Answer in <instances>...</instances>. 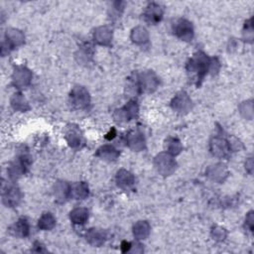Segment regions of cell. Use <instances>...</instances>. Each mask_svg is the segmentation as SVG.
<instances>
[{
    "label": "cell",
    "instance_id": "21",
    "mask_svg": "<svg viewBox=\"0 0 254 254\" xmlns=\"http://www.w3.org/2000/svg\"><path fill=\"white\" fill-rule=\"evenodd\" d=\"M85 237L89 244H91L92 246H97V247L102 246L105 243L106 238V233L102 230H97V229L89 230L86 233Z\"/></svg>",
    "mask_w": 254,
    "mask_h": 254
},
{
    "label": "cell",
    "instance_id": "1",
    "mask_svg": "<svg viewBox=\"0 0 254 254\" xmlns=\"http://www.w3.org/2000/svg\"><path fill=\"white\" fill-rule=\"evenodd\" d=\"M210 67L211 59H209V57L205 53L198 52L188 63L187 70L189 74L196 77L198 84H200V82L210 71Z\"/></svg>",
    "mask_w": 254,
    "mask_h": 254
},
{
    "label": "cell",
    "instance_id": "5",
    "mask_svg": "<svg viewBox=\"0 0 254 254\" xmlns=\"http://www.w3.org/2000/svg\"><path fill=\"white\" fill-rule=\"evenodd\" d=\"M70 102L75 108L84 109L87 107L90 103L89 93L84 86L77 85L70 93Z\"/></svg>",
    "mask_w": 254,
    "mask_h": 254
},
{
    "label": "cell",
    "instance_id": "35",
    "mask_svg": "<svg viewBox=\"0 0 254 254\" xmlns=\"http://www.w3.org/2000/svg\"><path fill=\"white\" fill-rule=\"evenodd\" d=\"M252 166H253V164H252V159L251 158H249V160H248V162H246V169H248V171L251 173V169H252Z\"/></svg>",
    "mask_w": 254,
    "mask_h": 254
},
{
    "label": "cell",
    "instance_id": "26",
    "mask_svg": "<svg viewBox=\"0 0 254 254\" xmlns=\"http://www.w3.org/2000/svg\"><path fill=\"white\" fill-rule=\"evenodd\" d=\"M10 103H11V106L13 107L14 110L25 112L30 109L28 102L26 101V99L24 98V95L22 93L13 94Z\"/></svg>",
    "mask_w": 254,
    "mask_h": 254
},
{
    "label": "cell",
    "instance_id": "9",
    "mask_svg": "<svg viewBox=\"0 0 254 254\" xmlns=\"http://www.w3.org/2000/svg\"><path fill=\"white\" fill-rule=\"evenodd\" d=\"M32 80V73L26 67H16L12 75V83L17 88H24L28 86Z\"/></svg>",
    "mask_w": 254,
    "mask_h": 254
},
{
    "label": "cell",
    "instance_id": "16",
    "mask_svg": "<svg viewBox=\"0 0 254 254\" xmlns=\"http://www.w3.org/2000/svg\"><path fill=\"white\" fill-rule=\"evenodd\" d=\"M94 41L102 46H109L112 41V31L106 27L102 26L94 31Z\"/></svg>",
    "mask_w": 254,
    "mask_h": 254
},
{
    "label": "cell",
    "instance_id": "19",
    "mask_svg": "<svg viewBox=\"0 0 254 254\" xmlns=\"http://www.w3.org/2000/svg\"><path fill=\"white\" fill-rule=\"evenodd\" d=\"M135 183L134 176L126 170H120L116 175V184L119 188L123 190H129L133 187Z\"/></svg>",
    "mask_w": 254,
    "mask_h": 254
},
{
    "label": "cell",
    "instance_id": "3",
    "mask_svg": "<svg viewBox=\"0 0 254 254\" xmlns=\"http://www.w3.org/2000/svg\"><path fill=\"white\" fill-rule=\"evenodd\" d=\"M154 166L159 174L162 176L172 175L177 167V163L172 155L169 153H160L154 160Z\"/></svg>",
    "mask_w": 254,
    "mask_h": 254
},
{
    "label": "cell",
    "instance_id": "34",
    "mask_svg": "<svg viewBox=\"0 0 254 254\" xmlns=\"http://www.w3.org/2000/svg\"><path fill=\"white\" fill-rule=\"evenodd\" d=\"M115 136H116V130H115L114 128H112V129L106 135V139L111 140V139H113Z\"/></svg>",
    "mask_w": 254,
    "mask_h": 254
},
{
    "label": "cell",
    "instance_id": "20",
    "mask_svg": "<svg viewBox=\"0 0 254 254\" xmlns=\"http://www.w3.org/2000/svg\"><path fill=\"white\" fill-rule=\"evenodd\" d=\"M229 175V170L224 164H215L208 170V176L215 182H224Z\"/></svg>",
    "mask_w": 254,
    "mask_h": 254
},
{
    "label": "cell",
    "instance_id": "8",
    "mask_svg": "<svg viewBox=\"0 0 254 254\" xmlns=\"http://www.w3.org/2000/svg\"><path fill=\"white\" fill-rule=\"evenodd\" d=\"M138 114V106L136 102L130 101L124 107L117 109L114 113V118L119 122H126L133 119Z\"/></svg>",
    "mask_w": 254,
    "mask_h": 254
},
{
    "label": "cell",
    "instance_id": "4",
    "mask_svg": "<svg viewBox=\"0 0 254 254\" xmlns=\"http://www.w3.org/2000/svg\"><path fill=\"white\" fill-rule=\"evenodd\" d=\"M30 164H31L30 155L26 152H22L21 155L18 156L16 160L9 165L8 167L9 177L12 179H18L23 174H25Z\"/></svg>",
    "mask_w": 254,
    "mask_h": 254
},
{
    "label": "cell",
    "instance_id": "17",
    "mask_svg": "<svg viewBox=\"0 0 254 254\" xmlns=\"http://www.w3.org/2000/svg\"><path fill=\"white\" fill-rule=\"evenodd\" d=\"M66 140L72 148H80L83 144V135L77 126L71 125L66 130Z\"/></svg>",
    "mask_w": 254,
    "mask_h": 254
},
{
    "label": "cell",
    "instance_id": "31",
    "mask_svg": "<svg viewBox=\"0 0 254 254\" xmlns=\"http://www.w3.org/2000/svg\"><path fill=\"white\" fill-rule=\"evenodd\" d=\"M239 109H240V113H241L245 118H248V119H251V118H252L253 106H252V102H251V101L243 103V104L239 106Z\"/></svg>",
    "mask_w": 254,
    "mask_h": 254
},
{
    "label": "cell",
    "instance_id": "13",
    "mask_svg": "<svg viewBox=\"0 0 254 254\" xmlns=\"http://www.w3.org/2000/svg\"><path fill=\"white\" fill-rule=\"evenodd\" d=\"M162 17H163V9L160 5L157 3H151L147 6L144 13V18L146 22L154 25L157 24L158 22H160Z\"/></svg>",
    "mask_w": 254,
    "mask_h": 254
},
{
    "label": "cell",
    "instance_id": "29",
    "mask_svg": "<svg viewBox=\"0 0 254 254\" xmlns=\"http://www.w3.org/2000/svg\"><path fill=\"white\" fill-rule=\"evenodd\" d=\"M165 148H166L167 153H169L172 156H176V155L181 153L183 146H182V143L179 139L168 138L166 140V143H165Z\"/></svg>",
    "mask_w": 254,
    "mask_h": 254
},
{
    "label": "cell",
    "instance_id": "33",
    "mask_svg": "<svg viewBox=\"0 0 254 254\" xmlns=\"http://www.w3.org/2000/svg\"><path fill=\"white\" fill-rule=\"evenodd\" d=\"M131 243L127 242V241H123L122 244H121V249H122V252H127L129 251L131 249Z\"/></svg>",
    "mask_w": 254,
    "mask_h": 254
},
{
    "label": "cell",
    "instance_id": "15",
    "mask_svg": "<svg viewBox=\"0 0 254 254\" xmlns=\"http://www.w3.org/2000/svg\"><path fill=\"white\" fill-rule=\"evenodd\" d=\"M54 196L59 203H64L71 197V186L67 182L58 181L54 185Z\"/></svg>",
    "mask_w": 254,
    "mask_h": 254
},
{
    "label": "cell",
    "instance_id": "22",
    "mask_svg": "<svg viewBox=\"0 0 254 254\" xmlns=\"http://www.w3.org/2000/svg\"><path fill=\"white\" fill-rule=\"evenodd\" d=\"M97 156L103 159V160L111 162V161H115L118 158L119 151L111 145H105L98 150Z\"/></svg>",
    "mask_w": 254,
    "mask_h": 254
},
{
    "label": "cell",
    "instance_id": "18",
    "mask_svg": "<svg viewBox=\"0 0 254 254\" xmlns=\"http://www.w3.org/2000/svg\"><path fill=\"white\" fill-rule=\"evenodd\" d=\"M10 233L16 237H26L30 233V225L25 217L18 219L9 230Z\"/></svg>",
    "mask_w": 254,
    "mask_h": 254
},
{
    "label": "cell",
    "instance_id": "12",
    "mask_svg": "<svg viewBox=\"0 0 254 254\" xmlns=\"http://www.w3.org/2000/svg\"><path fill=\"white\" fill-rule=\"evenodd\" d=\"M171 106L174 110L180 113H186L192 108V101L185 91H181L175 95Z\"/></svg>",
    "mask_w": 254,
    "mask_h": 254
},
{
    "label": "cell",
    "instance_id": "24",
    "mask_svg": "<svg viewBox=\"0 0 254 254\" xmlns=\"http://www.w3.org/2000/svg\"><path fill=\"white\" fill-rule=\"evenodd\" d=\"M150 225L145 220L137 221L133 226V235L136 239L142 240L148 237L150 233Z\"/></svg>",
    "mask_w": 254,
    "mask_h": 254
},
{
    "label": "cell",
    "instance_id": "14",
    "mask_svg": "<svg viewBox=\"0 0 254 254\" xmlns=\"http://www.w3.org/2000/svg\"><path fill=\"white\" fill-rule=\"evenodd\" d=\"M126 142L130 149H132L133 151H136V152L144 150L145 146H146L145 138H144L143 134L139 131H131L128 135H127Z\"/></svg>",
    "mask_w": 254,
    "mask_h": 254
},
{
    "label": "cell",
    "instance_id": "28",
    "mask_svg": "<svg viewBox=\"0 0 254 254\" xmlns=\"http://www.w3.org/2000/svg\"><path fill=\"white\" fill-rule=\"evenodd\" d=\"M56 226V218L54 217V215L50 212H46L44 213L40 219H39V224L38 227L40 230L43 231H51L54 229V227Z\"/></svg>",
    "mask_w": 254,
    "mask_h": 254
},
{
    "label": "cell",
    "instance_id": "2",
    "mask_svg": "<svg viewBox=\"0 0 254 254\" xmlns=\"http://www.w3.org/2000/svg\"><path fill=\"white\" fill-rule=\"evenodd\" d=\"M24 42H25V36L22 33V31L15 28L7 29L5 32V40L3 41L1 47L2 56L8 54L12 49L23 45Z\"/></svg>",
    "mask_w": 254,
    "mask_h": 254
},
{
    "label": "cell",
    "instance_id": "30",
    "mask_svg": "<svg viewBox=\"0 0 254 254\" xmlns=\"http://www.w3.org/2000/svg\"><path fill=\"white\" fill-rule=\"evenodd\" d=\"M227 231L221 227H214L212 231V236L215 241H224L227 237Z\"/></svg>",
    "mask_w": 254,
    "mask_h": 254
},
{
    "label": "cell",
    "instance_id": "32",
    "mask_svg": "<svg viewBox=\"0 0 254 254\" xmlns=\"http://www.w3.org/2000/svg\"><path fill=\"white\" fill-rule=\"evenodd\" d=\"M245 222H246V226L249 228L250 232H252V230H253V212H250L247 214Z\"/></svg>",
    "mask_w": 254,
    "mask_h": 254
},
{
    "label": "cell",
    "instance_id": "25",
    "mask_svg": "<svg viewBox=\"0 0 254 254\" xmlns=\"http://www.w3.org/2000/svg\"><path fill=\"white\" fill-rule=\"evenodd\" d=\"M131 40L138 45H143L148 42L149 40V34L148 31L141 26H138L134 28L131 32Z\"/></svg>",
    "mask_w": 254,
    "mask_h": 254
},
{
    "label": "cell",
    "instance_id": "7",
    "mask_svg": "<svg viewBox=\"0 0 254 254\" xmlns=\"http://www.w3.org/2000/svg\"><path fill=\"white\" fill-rule=\"evenodd\" d=\"M174 32L178 38L183 41H192L194 37V28L192 23L186 19H179L174 24Z\"/></svg>",
    "mask_w": 254,
    "mask_h": 254
},
{
    "label": "cell",
    "instance_id": "11",
    "mask_svg": "<svg viewBox=\"0 0 254 254\" xmlns=\"http://www.w3.org/2000/svg\"><path fill=\"white\" fill-rule=\"evenodd\" d=\"M210 150L212 155L222 158L226 157L231 151L230 143L221 137H213L210 142Z\"/></svg>",
    "mask_w": 254,
    "mask_h": 254
},
{
    "label": "cell",
    "instance_id": "6",
    "mask_svg": "<svg viewBox=\"0 0 254 254\" xmlns=\"http://www.w3.org/2000/svg\"><path fill=\"white\" fill-rule=\"evenodd\" d=\"M137 84L140 92L151 93L155 91L158 87L159 80L153 72L147 71L142 73L139 77H137Z\"/></svg>",
    "mask_w": 254,
    "mask_h": 254
},
{
    "label": "cell",
    "instance_id": "10",
    "mask_svg": "<svg viewBox=\"0 0 254 254\" xmlns=\"http://www.w3.org/2000/svg\"><path fill=\"white\" fill-rule=\"evenodd\" d=\"M22 199V194L19 188L16 186H9L3 190L2 202L8 208L17 207Z\"/></svg>",
    "mask_w": 254,
    "mask_h": 254
},
{
    "label": "cell",
    "instance_id": "23",
    "mask_svg": "<svg viewBox=\"0 0 254 254\" xmlns=\"http://www.w3.org/2000/svg\"><path fill=\"white\" fill-rule=\"evenodd\" d=\"M88 186L85 182L77 183L74 186H71V197L76 200H84L88 197Z\"/></svg>",
    "mask_w": 254,
    "mask_h": 254
},
{
    "label": "cell",
    "instance_id": "27",
    "mask_svg": "<svg viewBox=\"0 0 254 254\" xmlns=\"http://www.w3.org/2000/svg\"><path fill=\"white\" fill-rule=\"evenodd\" d=\"M70 218L75 225H84L88 219V211L84 208H77L71 212Z\"/></svg>",
    "mask_w": 254,
    "mask_h": 254
}]
</instances>
